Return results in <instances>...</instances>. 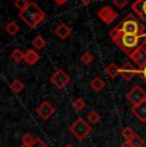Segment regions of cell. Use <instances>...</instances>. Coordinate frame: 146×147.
Wrapping results in <instances>:
<instances>
[{
	"label": "cell",
	"mask_w": 146,
	"mask_h": 147,
	"mask_svg": "<svg viewBox=\"0 0 146 147\" xmlns=\"http://www.w3.org/2000/svg\"><path fill=\"white\" fill-rule=\"evenodd\" d=\"M112 41L122 50L123 53L127 56H130L135 50H137L139 47L144 46V44L146 42V35L142 36H137V35H128V33H122L118 32L113 28L109 32Z\"/></svg>",
	"instance_id": "1"
},
{
	"label": "cell",
	"mask_w": 146,
	"mask_h": 147,
	"mask_svg": "<svg viewBox=\"0 0 146 147\" xmlns=\"http://www.w3.org/2000/svg\"><path fill=\"white\" fill-rule=\"evenodd\" d=\"M114 30L122 33H128V35H137L142 36L146 35V30L144 24L133 16V14H127L119 23L114 27Z\"/></svg>",
	"instance_id": "2"
},
{
	"label": "cell",
	"mask_w": 146,
	"mask_h": 147,
	"mask_svg": "<svg viewBox=\"0 0 146 147\" xmlns=\"http://www.w3.org/2000/svg\"><path fill=\"white\" fill-rule=\"evenodd\" d=\"M45 17H46L45 12L33 1H30V5L23 12H19V18L31 28L39 26L45 19Z\"/></svg>",
	"instance_id": "3"
},
{
	"label": "cell",
	"mask_w": 146,
	"mask_h": 147,
	"mask_svg": "<svg viewBox=\"0 0 146 147\" xmlns=\"http://www.w3.org/2000/svg\"><path fill=\"white\" fill-rule=\"evenodd\" d=\"M69 131H71V133L74 136L78 141H82L92 132V128H91V125H90V123H87L85 119L77 118V119L74 120V123L69 127Z\"/></svg>",
	"instance_id": "4"
},
{
	"label": "cell",
	"mask_w": 146,
	"mask_h": 147,
	"mask_svg": "<svg viewBox=\"0 0 146 147\" xmlns=\"http://www.w3.org/2000/svg\"><path fill=\"white\" fill-rule=\"evenodd\" d=\"M126 98H127V101L132 106H137L146 101V91L141 86L136 84V86H133L130 91L127 92Z\"/></svg>",
	"instance_id": "5"
},
{
	"label": "cell",
	"mask_w": 146,
	"mask_h": 147,
	"mask_svg": "<svg viewBox=\"0 0 146 147\" xmlns=\"http://www.w3.org/2000/svg\"><path fill=\"white\" fill-rule=\"evenodd\" d=\"M69 81H71V78L63 69H57L54 72V74L51 76V78H50V82L59 90L64 88L69 83Z\"/></svg>",
	"instance_id": "6"
},
{
	"label": "cell",
	"mask_w": 146,
	"mask_h": 147,
	"mask_svg": "<svg viewBox=\"0 0 146 147\" xmlns=\"http://www.w3.org/2000/svg\"><path fill=\"white\" fill-rule=\"evenodd\" d=\"M97 16H99V18L101 19L105 24H110L114 19L118 18V13L110 7V5H105V7H103L101 9H99Z\"/></svg>",
	"instance_id": "7"
},
{
	"label": "cell",
	"mask_w": 146,
	"mask_h": 147,
	"mask_svg": "<svg viewBox=\"0 0 146 147\" xmlns=\"http://www.w3.org/2000/svg\"><path fill=\"white\" fill-rule=\"evenodd\" d=\"M36 113H37V115L41 118V119L47 120L49 118H51L53 115H54L55 109H54V106L49 102V101H43V102L37 106Z\"/></svg>",
	"instance_id": "8"
},
{
	"label": "cell",
	"mask_w": 146,
	"mask_h": 147,
	"mask_svg": "<svg viewBox=\"0 0 146 147\" xmlns=\"http://www.w3.org/2000/svg\"><path fill=\"white\" fill-rule=\"evenodd\" d=\"M128 58L133 61L139 68H142L146 65V49L144 46L139 47L137 50H135Z\"/></svg>",
	"instance_id": "9"
},
{
	"label": "cell",
	"mask_w": 146,
	"mask_h": 147,
	"mask_svg": "<svg viewBox=\"0 0 146 147\" xmlns=\"http://www.w3.org/2000/svg\"><path fill=\"white\" fill-rule=\"evenodd\" d=\"M131 9L146 23V0H136L132 4Z\"/></svg>",
	"instance_id": "10"
},
{
	"label": "cell",
	"mask_w": 146,
	"mask_h": 147,
	"mask_svg": "<svg viewBox=\"0 0 146 147\" xmlns=\"http://www.w3.org/2000/svg\"><path fill=\"white\" fill-rule=\"evenodd\" d=\"M136 74H137V69H135L131 63H126V64H123V67H120L119 76L123 80L130 81L133 78V76H136Z\"/></svg>",
	"instance_id": "11"
},
{
	"label": "cell",
	"mask_w": 146,
	"mask_h": 147,
	"mask_svg": "<svg viewBox=\"0 0 146 147\" xmlns=\"http://www.w3.org/2000/svg\"><path fill=\"white\" fill-rule=\"evenodd\" d=\"M132 114L137 118L141 123H145L146 121V101L137 106H132Z\"/></svg>",
	"instance_id": "12"
},
{
	"label": "cell",
	"mask_w": 146,
	"mask_h": 147,
	"mask_svg": "<svg viewBox=\"0 0 146 147\" xmlns=\"http://www.w3.org/2000/svg\"><path fill=\"white\" fill-rule=\"evenodd\" d=\"M54 32H55V35H57V37L62 38V40H66V38L72 33V28L66 23H60L57 26Z\"/></svg>",
	"instance_id": "13"
},
{
	"label": "cell",
	"mask_w": 146,
	"mask_h": 147,
	"mask_svg": "<svg viewBox=\"0 0 146 147\" xmlns=\"http://www.w3.org/2000/svg\"><path fill=\"white\" fill-rule=\"evenodd\" d=\"M39 60H40V55H39L35 49H28L24 53L23 61H26L28 65H35Z\"/></svg>",
	"instance_id": "14"
},
{
	"label": "cell",
	"mask_w": 146,
	"mask_h": 147,
	"mask_svg": "<svg viewBox=\"0 0 146 147\" xmlns=\"http://www.w3.org/2000/svg\"><path fill=\"white\" fill-rule=\"evenodd\" d=\"M90 87H91L95 92H101L104 90V87H105V82H104L101 77H95L90 82Z\"/></svg>",
	"instance_id": "15"
},
{
	"label": "cell",
	"mask_w": 146,
	"mask_h": 147,
	"mask_svg": "<svg viewBox=\"0 0 146 147\" xmlns=\"http://www.w3.org/2000/svg\"><path fill=\"white\" fill-rule=\"evenodd\" d=\"M105 73H106V76H109L110 78H116L120 73V67H118L116 63H109L105 68Z\"/></svg>",
	"instance_id": "16"
},
{
	"label": "cell",
	"mask_w": 146,
	"mask_h": 147,
	"mask_svg": "<svg viewBox=\"0 0 146 147\" xmlns=\"http://www.w3.org/2000/svg\"><path fill=\"white\" fill-rule=\"evenodd\" d=\"M46 46V41L41 35H37L32 40V47H35V50H43Z\"/></svg>",
	"instance_id": "17"
},
{
	"label": "cell",
	"mask_w": 146,
	"mask_h": 147,
	"mask_svg": "<svg viewBox=\"0 0 146 147\" xmlns=\"http://www.w3.org/2000/svg\"><path fill=\"white\" fill-rule=\"evenodd\" d=\"M5 31H7V33L8 35H10V36H14L18 33V31H19V26L16 23V22H8L7 23V26H5Z\"/></svg>",
	"instance_id": "18"
},
{
	"label": "cell",
	"mask_w": 146,
	"mask_h": 147,
	"mask_svg": "<svg viewBox=\"0 0 146 147\" xmlns=\"http://www.w3.org/2000/svg\"><path fill=\"white\" fill-rule=\"evenodd\" d=\"M23 88H24V84L19 80H14L10 83V90H12L13 94H19V92L23 91Z\"/></svg>",
	"instance_id": "19"
},
{
	"label": "cell",
	"mask_w": 146,
	"mask_h": 147,
	"mask_svg": "<svg viewBox=\"0 0 146 147\" xmlns=\"http://www.w3.org/2000/svg\"><path fill=\"white\" fill-rule=\"evenodd\" d=\"M10 58H12V60L16 61V63H21L24 58V53L19 49H14L12 51V54H10Z\"/></svg>",
	"instance_id": "20"
},
{
	"label": "cell",
	"mask_w": 146,
	"mask_h": 147,
	"mask_svg": "<svg viewBox=\"0 0 146 147\" xmlns=\"http://www.w3.org/2000/svg\"><path fill=\"white\" fill-rule=\"evenodd\" d=\"M72 105H73V107H74L76 110H77V111H82V110L86 107V101L83 100L82 97H77V98L73 100Z\"/></svg>",
	"instance_id": "21"
},
{
	"label": "cell",
	"mask_w": 146,
	"mask_h": 147,
	"mask_svg": "<svg viewBox=\"0 0 146 147\" xmlns=\"http://www.w3.org/2000/svg\"><path fill=\"white\" fill-rule=\"evenodd\" d=\"M87 120L90 124H96L99 123L100 120V114L96 111V110H91V111L87 114Z\"/></svg>",
	"instance_id": "22"
},
{
	"label": "cell",
	"mask_w": 146,
	"mask_h": 147,
	"mask_svg": "<svg viewBox=\"0 0 146 147\" xmlns=\"http://www.w3.org/2000/svg\"><path fill=\"white\" fill-rule=\"evenodd\" d=\"M128 142H130L133 147H142V146H144V143H145V141H144V138L140 137L139 134H135L133 137L128 141Z\"/></svg>",
	"instance_id": "23"
},
{
	"label": "cell",
	"mask_w": 146,
	"mask_h": 147,
	"mask_svg": "<svg viewBox=\"0 0 146 147\" xmlns=\"http://www.w3.org/2000/svg\"><path fill=\"white\" fill-rule=\"evenodd\" d=\"M28 5H30L28 0H14V7L19 10V12H23Z\"/></svg>",
	"instance_id": "24"
},
{
	"label": "cell",
	"mask_w": 146,
	"mask_h": 147,
	"mask_svg": "<svg viewBox=\"0 0 146 147\" xmlns=\"http://www.w3.org/2000/svg\"><path fill=\"white\" fill-rule=\"evenodd\" d=\"M81 61H82L83 64H86V65H89V64H91L92 61H94V56H92V54L90 51H86L83 53L82 55H81Z\"/></svg>",
	"instance_id": "25"
},
{
	"label": "cell",
	"mask_w": 146,
	"mask_h": 147,
	"mask_svg": "<svg viewBox=\"0 0 146 147\" xmlns=\"http://www.w3.org/2000/svg\"><path fill=\"white\" fill-rule=\"evenodd\" d=\"M135 134H136V133L133 132V129H132L131 127H126V128L122 129V136H123V138H124L126 141H130Z\"/></svg>",
	"instance_id": "26"
},
{
	"label": "cell",
	"mask_w": 146,
	"mask_h": 147,
	"mask_svg": "<svg viewBox=\"0 0 146 147\" xmlns=\"http://www.w3.org/2000/svg\"><path fill=\"white\" fill-rule=\"evenodd\" d=\"M33 141H35V138H33L32 134H30V133H26L23 137H22V142H23V145L27 146V147H30L31 145H32Z\"/></svg>",
	"instance_id": "27"
},
{
	"label": "cell",
	"mask_w": 146,
	"mask_h": 147,
	"mask_svg": "<svg viewBox=\"0 0 146 147\" xmlns=\"http://www.w3.org/2000/svg\"><path fill=\"white\" fill-rule=\"evenodd\" d=\"M113 4L118 9H123V8L128 4V0H113Z\"/></svg>",
	"instance_id": "28"
},
{
	"label": "cell",
	"mask_w": 146,
	"mask_h": 147,
	"mask_svg": "<svg viewBox=\"0 0 146 147\" xmlns=\"http://www.w3.org/2000/svg\"><path fill=\"white\" fill-rule=\"evenodd\" d=\"M30 147H49L46 145V143L44 142L41 138H35V141H33V143L31 145Z\"/></svg>",
	"instance_id": "29"
},
{
	"label": "cell",
	"mask_w": 146,
	"mask_h": 147,
	"mask_svg": "<svg viewBox=\"0 0 146 147\" xmlns=\"http://www.w3.org/2000/svg\"><path fill=\"white\" fill-rule=\"evenodd\" d=\"M137 76H140V78H142L144 82L146 83V65L137 69Z\"/></svg>",
	"instance_id": "30"
},
{
	"label": "cell",
	"mask_w": 146,
	"mask_h": 147,
	"mask_svg": "<svg viewBox=\"0 0 146 147\" xmlns=\"http://www.w3.org/2000/svg\"><path fill=\"white\" fill-rule=\"evenodd\" d=\"M67 1H68V0H54V3L57 5H63V4H66Z\"/></svg>",
	"instance_id": "31"
},
{
	"label": "cell",
	"mask_w": 146,
	"mask_h": 147,
	"mask_svg": "<svg viewBox=\"0 0 146 147\" xmlns=\"http://www.w3.org/2000/svg\"><path fill=\"white\" fill-rule=\"evenodd\" d=\"M120 147H133V146H132V145H131V143H130V142H128V141H126V142H124V143H123V145H122V146H120Z\"/></svg>",
	"instance_id": "32"
},
{
	"label": "cell",
	"mask_w": 146,
	"mask_h": 147,
	"mask_svg": "<svg viewBox=\"0 0 146 147\" xmlns=\"http://www.w3.org/2000/svg\"><path fill=\"white\" fill-rule=\"evenodd\" d=\"M80 1H82V4L85 5H89L90 3H92V0H80Z\"/></svg>",
	"instance_id": "33"
},
{
	"label": "cell",
	"mask_w": 146,
	"mask_h": 147,
	"mask_svg": "<svg viewBox=\"0 0 146 147\" xmlns=\"http://www.w3.org/2000/svg\"><path fill=\"white\" fill-rule=\"evenodd\" d=\"M64 147H74V146H72V145H66Z\"/></svg>",
	"instance_id": "34"
},
{
	"label": "cell",
	"mask_w": 146,
	"mask_h": 147,
	"mask_svg": "<svg viewBox=\"0 0 146 147\" xmlns=\"http://www.w3.org/2000/svg\"><path fill=\"white\" fill-rule=\"evenodd\" d=\"M21 147H27V146H24V145H22V146H21Z\"/></svg>",
	"instance_id": "35"
}]
</instances>
